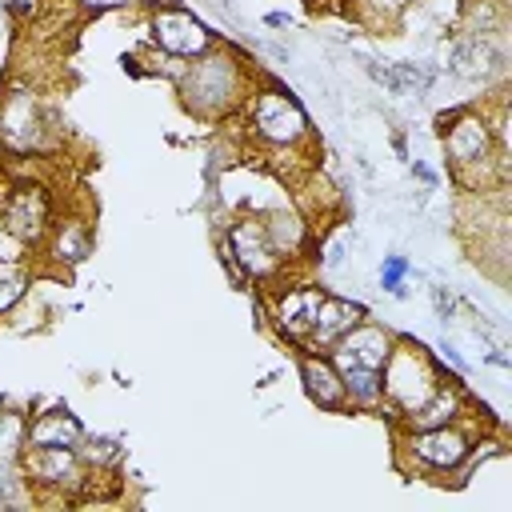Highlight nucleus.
<instances>
[{
    "label": "nucleus",
    "mask_w": 512,
    "mask_h": 512,
    "mask_svg": "<svg viewBox=\"0 0 512 512\" xmlns=\"http://www.w3.org/2000/svg\"><path fill=\"white\" fill-rule=\"evenodd\" d=\"M24 476L40 480V484H80L84 476V460L76 448H40V444H28L24 456Z\"/></svg>",
    "instance_id": "nucleus-12"
},
{
    "label": "nucleus",
    "mask_w": 512,
    "mask_h": 512,
    "mask_svg": "<svg viewBox=\"0 0 512 512\" xmlns=\"http://www.w3.org/2000/svg\"><path fill=\"white\" fill-rule=\"evenodd\" d=\"M224 264L232 268V276H256V280H268L280 272V252L272 248L260 216H244L236 224H228L224 232Z\"/></svg>",
    "instance_id": "nucleus-5"
},
{
    "label": "nucleus",
    "mask_w": 512,
    "mask_h": 512,
    "mask_svg": "<svg viewBox=\"0 0 512 512\" xmlns=\"http://www.w3.org/2000/svg\"><path fill=\"white\" fill-rule=\"evenodd\" d=\"M440 380H444V372L432 364V356L416 340H396L388 360H384V368H380L384 404H392L400 416L416 412L440 388Z\"/></svg>",
    "instance_id": "nucleus-2"
},
{
    "label": "nucleus",
    "mask_w": 512,
    "mask_h": 512,
    "mask_svg": "<svg viewBox=\"0 0 512 512\" xmlns=\"http://www.w3.org/2000/svg\"><path fill=\"white\" fill-rule=\"evenodd\" d=\"M300 380H304V392L320 404V408H344V380L336 372V364L328 356H304L300 360Z\"/></svg>",
    "instance_id": "nucleus-15"
},
{
    "label": "nucleus",
    "mask_w": 512,
    "mask_h": 512,
    "mask_svg": "<svg viewBox=\"0 0 512 512\" xmlns=\"http://www.w3.org/2000/svg\"><path fill=\"white\" fill-rule=\"evenodd\" d=\"M504 68V48L496 36H464L452 48V72L460 76H492Z\"/></svg>",
    "instance_id": "nucleus-14"
},
{
    "label": "nucleus",
    "mask_w": 512,
    "mask_h": 512,
    "mask_svg": "<svg viewBox=\"0 0 512 512\" xmlns=\"http://www.w3.org/2000/svg\"><path fill=\"white\" fill-rule=\"evenodd\" d=\"M408 8H412V0H360L364 20H372V24H388Z\"/></svg>",
    "instance_id": "nucleus-23"
},
{
    "label": "nucleus",
    "mask_w": 512,
    "mask_h": 512,
    "mask_svg": "<svg viewBox=\"0 0 512 512\" xmlns=\"http://www.w3.org/2000/svg\"><path fill=\"white\" fill-rule=\"evenodd\" d=\"M464 416V396H460V384L456 380H440V388L416 408L404 416V424L416 432V428H440V424H452Z\"/></svg>",
    "instance_id": "nucleus-16"
},
{
    "label": "nucleus",
    "mask_w": 512,
    "mask_h": 512,
    "mask_svg": "<svg viewBox=\"0 0 512 512\" xmlns=\"http://www.w3.org/2000/svg\"><path fill=\"white\" fill-rule=\"evenodd\" d=\"M28 292V268L20 260H0V312H12Z\"/></svg>",
    "instance_id": "nucleus-22"
},
{
    "label": "nucleus",
    "mask_w": 512,
    "mask_h": 512,
    "mask_svg": "<svg viewBox=\"0 0 512 512\" xmlns=\"http://www.w3.org/2000/svg\"><path fill=\"white\" fill-rule=\"evenodd\" d=\"M20 500V476L16 464H0V504H16Z\"/></svg>",
    "instance_id": "nucleus-26"
},
{
    "label": "nucleus",
    "mask_w": 512,
    "mask_h": 512,
    "mask_svg": "<svg viewBox=\"0 0 512 512\" xmlns=\"http://www.w3.org/2000/svg\"><path fill=\"white\" fill-rule=\"evenodd\" d=\"M28 448V420L16 408H0V464H20Z\"/></svg>",
    "instance_id": "nucleus-21"
},
{
    "label": "nucleus",
    "mask_w": 512,
    "mask_h": 512,
    "mask_svg": "<svg viewBox=\"0 0 512 512\" xmlns=\"http://www.w3.org/2000/svg\"><path fill=\"white\" fill-rule=\"evenodd\" d=\"M0 144L12 152H32L44 144V116L28 92H12L0 104Z\"/></svg>",
    "instance_id": "nucleus-9"
},
{
    "label": "nucleus",
    "mask_w": 512,
    "mask_h": 512,
    "mask_svg": "<svg viewBox=\"0 0 512 512\" xmlns=\"http://www.w3.org/2000/svg\"><path fill=\"white\" fill-rule=\"evenodd\" d=\"M20 256H24V244H20V240L8 232V224L0 220V260H20Z\"/></svg>",
    "instance_id": "nucleus-27"
},
{
    "label": "nucleus",
    "mask_w": 512,
    "mask_h": 512,
    "mask_svg": "<svg viewBox=\"0 0 512 512\" xmlns=\"http://www.w3.org/2000/svg\"><path fill=\"white\" fill-rule=\"evenodd\" d=\"M80 460H88V464H96V468L116 464V460H120V444L108 440V436H96V440H88V448L80 452Z\"/></svg>",
    "instance_id": "nucleus-25"
},
{
    "label": "nucleus",
    "mask_w": 512,
    "mask_h": 512,
    "mask_svg": "<svg viewBox=\"0 0 512 512\" xmlns=\"http://www.w3.org/2000/svg\"><path fill=\"white\" fill-rule=\"evenodd\" d=\"M92 252V232L84 220H60L52 232V256L64 264H80Z\"/></svg>",
    "instance_id": "nucleus-20"
},
{
    "label": "nucleus",
    "mask_w": 512,
    "mask_h": 512,
    "mask_svg": "<svg viewBox=\"0 0 512 512\" xmlns=\"http://www.w3.org/2000/svg\"><path fill=\"white\" fill-rule=\"evenodd\" d=\"M84 8H96V12H104V8H124V4H132V0H80Z\"/></svg>",
    "instance_id": "nucleus-29"
},
{
    "label": "nucleus",
    "mask_w": 512,
    "mask_h": 512,
    "mask_svg": "<svg viewBox=\"0 0 512 512\" xmlns=\"http://www.w3.org/2000/svg\"><path fill=\"white\" fill-rule=\"evenodd\" d=\"M404 276H408V260H404V256H384V268H380V284H384V292L404 296Z\"/></svg>",
    "instance_id": "nucleus-24"
},
{
    "label": "nucleus",
    "mask_w": 512,
    "mask_h": 512,
    "mask_svg": "<svg viewBox=\"0 0 512 512\" xmlns=\"http://www.w3.org/2000/svg\"><path fill=\"white\" fill-rule=\"evenodd\" d=\"M440 124H448L444 128V148H448V160H452L456 176L468 188H484L488 184L484 168H500L496 156L504 152V140L496 136V128L476 112H460L452 120L444 116Z\"/></svg>",
    "instance_id": "nucleus-3"
},
{
    "label": "nucleus",
    "mask_w": 512,
    "mask_h": 512,
    "mask_svg": "<svg viewBox=\"0 0 512 512\" xmlns=\"http://www.w3.org/2000/svg\"><path fill=\"white\" fill-rule=\"evenodd\" d=\"M440 352H444V356H448V360H452V364H456V368H460V372H464V368H468V364H464V356H460V352H456V348H452V344H448V340H444V344H440Z\"/></svg>",
    "instance_id": "nucleus-30"
},
{
    "label": "nucleus",
    "mask_w": 512,
    "mask_h": 512,
    "mask_svg": "<svg viewBox=\"0 0 512 512\" xmlns=\"http://www.w3.org/2000/svg\"><path fill=\"white\" fill-rule=\"evenodd\" d=\"M28 444H40V448H76V444H84V428H80V420L72 412L52 408V412H40L28 424Z\"/></svg>",
    "instance_id": "nucleus-18"
},
{
    "label": "nucleus",
    "mask_w": 512,
    "mask_h": 512,
    "mask_svg": "<svg viewBox=\"0 0 512 512\" xmlns=\"http://www.w3.org/2000/svg\"><path fill=\"white\" fill-rule=\"evenodd\" d=\"M340 380H344V400L352 408L376 412L384 408V384H380V368H364V364H336Z\"/></svg>",
    "instance_id": "nucleus-19"
},
{
    "label": "nucleus",
    "mask_w": 512,
    "mask_h": 512,
    "mask_svg": "<svg viewBox=\"0 0 512 512\" xmlns=\"http://www.w3.org/2000/svg\"><path fill=\"white\" fill-rule=\"evenodd\" d=\"M392 332L388 328H380V324H368V320H360V324H352L336 344H332V364H364V368H384V360H388V352H392Z\"/></svg>",
    "instance_id": "nucleus-10"
},
{
    "label": "nucleus",
    "mask_w": 512,
    "mask_h": 512,
    "mask_svg": "<svg viewBox=\"0 0 512 512\" xmlns=\"http://www.w3.org/2000/svg\"><path fill=\"white\" fill-rule=\"evenodd\" d=\"M412 176H420V180H424V184H436V172H432V168H424V164H420V160H416V164H412Z\"/></svg>",
    "instance_id": "nucleus-31"
},
{
    "label": "nucleus",
    "mask_w": 512,
    "mask_h": 512,
    "mask_svg": "<svg viewBox=\"0 0 512 512\" xmlns=\"http://www.w3.org/2000/svg\"><path fill=\"white\" fill-rule=\"evenodd\" d=\"M268 24H272V28H288L292 16H288V12H268Z\"/></svg>",
    "instance_id": "nucleus-33"
},
{
    "label": "nucleus",
    "mask_w": 512,
    "mask_h": 512,
    "mask_svg": "<svg viewBox=\"0 0 512 512\" xmlns=\"http://www.w3.org/2000/svg\"><path fill=\"white\" fill-rule=\"evenodd\" d=\"M152 40L168 56H176V60H192V56H200V52L212 48L208 28L192 12H184V8H160L152 16Z\"/></svg>",
    "instance_id": "nucleus-8"
},
{
    "label": "nucleus",
    "mask_w": 512,
    "mask_h": 512,
    "mask_svg": "<svg viewBox=\"0 0 512 512\" xmlns=\"http://www.w3.org/2000/svg\"><path fill=\"white\" fill-rule=\"evenodd\" d=\"M340 260H344V244H332V248H328V256H324V264H328V268H336Z\"/></svg>",
    "instance_id": "nucleus-32"
},
{
    "label": "nucleus",
    "mask_w": 512,
    "mask_h": 512,
    "mask_svg": "<svg viewBox=\"0 0 512 512\" xmlns=\"http://www.w3.org/2000/svg\"><path fill=\"white\" fill-rule=\"evenodd\" d=\"M180 84V96L184 104L196 112V116H224L228 108H236L244 100V88H248V72L244 64L224 52V48H208L200 56H192V64H184V72L176 76Z\"/></svg>",
    "instance_id": "nucleus-1"
},
{
    "label": "nucleus",
    "mask_w": 512,
    "mask_h": 512,
    "mask_svg": "<svg viewBox=\"0 0 512 512\" xmlns=\"http://www.w3.org/2000/svg\"><path fill=\"white\" fill-rule=\"evenodd\" d=\"M0 220L28 248V244L44 240V232L52 224V200H48V192L40 184H20L0 200Z\"/></svg>",
    "instance_id": "nucleus-6"
},
{
    "label": "nucleus",
    "mask_w": 512,
    "mask_h": 512,
    "mask_svg": "<svg viewBox=\"0 0 512 512\" xmlns=\"http://www.w3.org/2000/svg\"><path fill=\"white\" fill-rule=\"evenodd\" d=\"M468 448H472V440L456 420L440 424V428H416L408 436V452H412L416 468H424V472H456Z\"/></svg>",
    "instance_id": "nucleus-7"
},
{
    "label": "nucleus",
    "mask_w": 512,
    "mask_h": 512,
    "mask_svg": "<svg viewBox=\"0 0 512 512\" xmlns=\"http://www.w3.org/2000/svg\"><path fill=\"white\" fill-rule=\"evenodd\" d=\"M432 300H436V312L448 320V312H452V300L444 296V288H432Z\"/></svg>",
    "instance_id": "nucleus-28"
},
{
    "label": "nucleus",
    "mask_w": 512,
    "mask_h": 512,
    "mask_svg": "<svg viewBox=\"0 0 512 512\" xmlns=\"http://www.w3.org/2000/svg\"><path fill=\"white\" fill-rule=\"evenodd\" d=\"M364 320V308L352 304V300H336V296H324L320 308H316V320L304 336V344H316V348H332L352 324Z\"/></svg>",
    "instance_id": "nucleus-13"
},
{
    "label": "nucleus",
    "mask_w": 512,
    "mask_h": 512,
    "mask_svg": "<svg viewBox=\"0 0 512 512\" xmlns=\"http://www.w3.org/2000/svg\"><path fill=\"white\" fill-rule=\"evenodd\" d=\"M260 224H264V232H268L272 248L280 252V260L296 256V252L304 248V240H308V224H304V216H300L296 208H288V204L260 212Z\"/></svg>",
    "instance_id": "nucleus-17"
},
{
    "label": "nucleus",
    "mask_w": 512,
    "mask_h": 512,
    "mask_svg": "<svg viewBox=\"0 0 512 512\" xmlns=\"http://www.w3.org/2000/svg\"><path fill=\"white\" fill-rule=\"evenodd\" d=\"M320 300H324V288H312V284H300V288L280 292V296L272 300V320H276L280 336L304 344V336H308V328H312V320H316Z\"/></svg>",
    "instance_id": "nucleus-11"
},
{
    "label": "nucleus",
    "mask_w": 512,
    "mask_h": 512,
    "mask_svg": "<svg viewBox=\"0 0 512 512\" xmlns=\"http://www.w3.org/2000/svg\"><path fill=\"white\" fill-rule=\"evenodd\" d=\"M248 124L272 148H296V144L308 140V116H304V108L284 88H276V84H268V88H260L252 96Z\"/></svg>",
    "instance_id": "nucleus-4"
}]
</instances>
